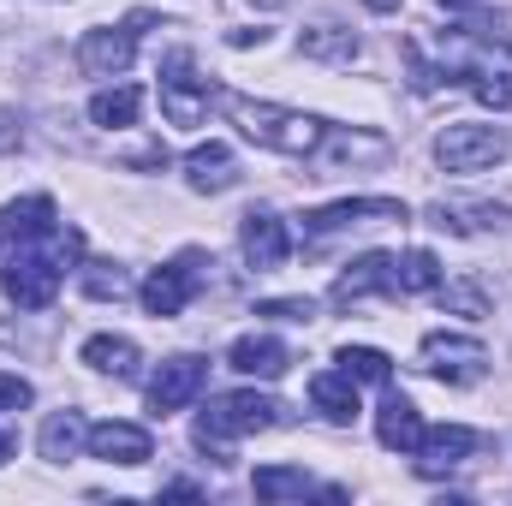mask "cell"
I'll use <instances>...</instances> for the list:
<instances>
[{
  "instance_id": "28",
  "label": "cell",
  "mask_w": 512,
  "mask_h": 506,
  "mask_svg": "<svg viewBox=\"0 0 512 506\" xmlns=\"http://www.w3.org/2000/svg\"><path fill=\"white\" fill-rule=\"evenodd\" d=\"M393 280H399V298L441 292V262H435V251H405V256H393Z\"/></svg>"
},
{
  "instance_id": "13",
  "label": "cell",
  "mask_w": 512,
  "mask_h": 506,
  "mask_svg": "<svg viewBox=\"0 0 512 506\" xmlns=\"http://www.w3.org/2000/svg\"><path fill=\"white\" fill-rule=\"evenodd\" d=\"M376 292L399 298V280H393V256H387V251H364L358 262H346L328 298H334V304H364V298H376Z\"/></svg>"
},
{
  "instance_id": "23",
  "label": "cell",
  "mask_w": 512,
  "mask_h": 506,
  "mask_svg": "<svg viewBox=\"0 0 512 506\" xmlns=\"http://www.w3.org/2000/svg\"><path fill=\"white\" fill-rule=\"evenodd\" d=\"M310 405H316L328 423H352V417H358V381L340 376V370H328V376L310 381Z\"/></svg>"
},
{
  "instance_id": "21",
  "label": "cell",
  "mask_w": 512,
  "mask_h": 506,
  "mask_svg": "<svg viewBox=\"0 0 512 506\" xmlns=\"http://www.w3.org/2000/svg\"><path fill=\"white\" fill-rule=\"evenodd\" d=\"M78 358H84L96 376H120V381H131V376H137V364H143V358H137V346H131L126 334H90Z\"/></svg>"
},
{
  "instance_id": "30",
  "label": "cell",
  "mask_w": 512,
  "mask_h": 506,
  "mask_svg": "<svg viewBox=\"0 0 512 506\" xmlns=\"http://www.w3.org/2000/svg\"><path fill=\"white\" fill-rule=\"evenodd\" d=\"M30 399H36V387H30V381H24V376H6V370H0V417H6V411H24Z\"/></svg>"
},
{
  "instance_id": "2",
  "label": "cell",
  "mask_w": 512,
  "mask_h": 506,
  "mask_svg": "<svg viewBox=\"0 0 512 506\" xmlns=\"http://www.w3.org/2000/svg\"><path fill=\"white\" fill-rule=\"evenodd\" d=\"M78 251H84V239L66 233V227H54V233H42V239H12V256H6V268H0L6 298H12L18 310H48V304L60 298V280H66V268L78 262Z\"/></svg>"
},
{
  "instance_id": "3",
  "label": "cell",
  "mask_w": 512,
  "mask_h": 506,
  "mask_svg": "<svg viewBox=\"0 0 512 506\" xmlns=\"http://www.w3.org/2000/svg\"><path fill=\"white\" fill-rule=\"evenodd\" d=\"M221 108L251 143L274 149V155H292V161H310L328 143V131H334L316 114H298V108H280V102H251V96H233V90L221 96Z\"/></svg>"
},
{
  "instance_id": "26",
  "label": "cell",
  "mask_w": 512,
  "mask_h": 506,
  "mask_svg": "<svg viewBox=\"0 0 512 506\" xmlns=\"http://www.w3.org/2000/svg\"><path fill=\"white\" fill-rule=\"evenodd\" d=\"M334 364H340V376L364 381V387H387V381H393V358L376 352V346H340Z\"/></svg>"
},
{
  "instance_id": "4",
  "label": "cell",
  "mask_w": 512,
  "mask_h": 506,
  "mask_svg": "<svg viewBox=\"0 0 512 506\" xmlns=\"http://www.w3.org/2000/svg\"><path fill=\"white\" fill-rule=\"evenodd\" d=\"M286 417V405L280 399H268V393H256V387H239V393H215L203 411H197V447H227V441H239V435H262V429H274Z\"/></svg>"
},
{
  "instance_id": "5",
  "label": "cell",
  "mask_w": 512,
  "mask_h": 506,
  "mask_svg": "<svg viewBox=\"0 0 512 506\" xmlns=\"http://www.w3.org/2000/svg\"><path fill=\"white\" fill-rule=\"evenodd\" d=\"M161 120L167 126H203L209 120V102H221V90L197 72V54L191 48H173L167 60H161Z\"/></svg>"
},
{
  "instance_id": "24",
  "label": "cell",
  "mask_w": 512,
  "mask_h": 506,
  "mask_svg": "<svg viewBox=\"0 0 512 506\" xmlns=\"http://www.w3.org/2000/svg\"><path fill=\"white\" fill-rule=\"evenodd\" d=\"M298 54H304V60L352 66V60H358V36H352V30H340V24H316V30H304V36H298Z\"/></svg>"
},
{
  "instance_id": "19",
  "label": "cell",
  "mask_w": 512,
  "mask_h": 506,
  "mask_svg": "<svg viewBox=\"0 0 512 506\" xmlns=\"http://www.w3.org/2000/svg\"><path fill=\"white\" fill-rule=\"evenodd\" d=\"M233 179H239V167H233V149L227 143H197L185 155V185L191 191H227Z\"/></svg>"
},
{
  "instance_id": "12",
  "label": "cell",
  "mask_w": 512,
  "mask_h": 506,
  "mask_svg": "<svg viewBox=\"0 0 512 506\" xmlns=\"http://www.w3.org/2000/svg\"><path fill=\"white\" fill-rule=\"evenodd\" d=\"M477 447H483L477 429H465V423H441V429H423V441H417L411 459H417L423 477H441V471H459Z\"/></svg>"
},
{
  "instance_id": "20",
  "label": "cell",
  "mask_w": 512,
  "mask_h": 506,
  "mask_svg": "<svg viewBox=\"0 0 512 506\" xmlns=\"http://www.w3.org/2000/svg\"><path fill=\"white\" fill-rule=\"evenodd\" d=\"M0 227H6V239H42V233H54L60 227V209H54V197H12L6 203V215H0Z\"/></svg>"
},
{
  "instance_id": "34",
  "label": "cell",
  "mask_w": 512,
  "mask_h": 506,
  "mask_svg": "<svg viewBox=\"0 0 512 506\" xmlns=\"http://www.w3.org/2000/svg\"><path fill=\"white\" fill-rule=\"evenodd\" d=\"M370 12H399V0H364Z\"/></svg>"
},
{
  "instance_id": "25",
  "label": "cell",
  "mask_w": 512,
  "mask_h": 506,
  "mask_svg": "<svg viewBox=\"0 0 512 506\" xmlns=\"http://www.w3.org/2000/svg\"><path fill=\"white\" fill-rule=\"evenodd\" d=\"M137 108H143V90H131V84H114V90H96V96H90V120H96L102 131L131 126Z\"/></svg>"
},
{
  "instance_id": "11",
  "label": "cell",
  "mask_w": 512,
  "mask_h": 506,
  "mask_svg": "<svg viewBox=\"0 0 512 506\" xmlns=\"http://www.w3.org/2000/svg\"><path fill=\"white\" fill-rule=\"evenodd\" d=\"M203 387H209V358L179 352V358H167V364L149 376V411H155V417H173V411H185Z\"/></svg>"
},
{
  "instance_id": "17",
  "label": "cell",
  "mask_w": 512,
  "mask_h": 506,
  "mask_svg": "<svg viewBox=\"0 0 512 506\" xmlns=\"http://www.w3.org/2000/svg\"><path fill=\"white\" fill-rule=\"evenodd\" d=\"M227 370L256 376V381H280L292 370V352H286V340H274V334H245V340L227 346Z\"/></svg>"
},
{
  "instance_id": "33",
  "label": "cell",
  "mask_w": 512,
  "mask_h": 506,
  "mask_svg": "<svg viewBox=\"0 0 512 506\" xmlns=\"http://www.w3.org/2000/svg\"><path fill=\"white\" fill-rule=\"evenodd\" d=\"M447 12H471V6H483V0H441Z\"/></svg>"
},
{
  "instance_id": "16",
  "label": "cell",
  "mask_w": 512,
  "mask_h": 506,
  "mask_svg": "<svg viewBox=\"0 0 512 506\" xmlns=\"http://www.w3.org/2000/svg\"><path fill=\"white\" fill-rule=\"evenodd\" d=\"M149 453H155V441H149L143 423L108 417V423L90 429V459H102V465H149Z\"/></svg>"
},
{
  "instance_id": "31",
  "label": "cell",
  "mask_w": 512,
  "mask_h": 506,
  "mask_svg": "<svg viewBox=\"0 0 512 506\" xmlns=\"http://www.w3.org/2000/svg\"><path fill=\"white\" fill-rule=\"evenodd\" d=\"M262 316H280V322H310V316H316V304H310V298H274V304H262Z\"/></svg>"
},
{
  "instance_id": "27",
  "label": "cell",
  "mask_w": 512,
  "mask_h": 506,
  "mask_svg": "<svg viewBox=\"0 0 512 506\" xmlns=\"http://www.w3.org/2000/svg\"><path fill=\"white\" fill-rule=\"evenodd\" d=\"M251 489H256V501H304L316 483H310L298 465H262L251 477Z\"/></svg>"
},
{
  "instance_id": "15",
  "label": "cell",
  "mask_w": 512,
  "mask_h": 506,
  "mask_svg": "<svg viewBox=\"0 0 512 506\" xmlns=\"http://www.w3.org/2000/svg\"><path fill=\"white\" fill-rule=\"evenodd\" d=\"M429 221L453 239H489V233H512V209L507 203H435Z\"/></svg>"
},
{
  "instance_id": "8",
  "label": "cell",
  "mask_w": 512,
  "mask_h": 506,
  "mask_svg": "<svg viewBox=\"0 0 512 506\" xmlns=\"http://www.w3.org/2000/svg\"><path fill=\"white\" fill-rule=\"evenodd\" d=\"M417 364L447 387H471V381L489 376V346L471 340V334H429L417 346Z\"/></svg>"
},
{
  "instance_id": "29",
  "label": "cell",
  "mask_w": 512,
  "mask_h": 506,
  "mask_svg": "<svg viewBox=\"0 0 512 506\" xmlns=\"http://www.w3.org/2000/svg\"><path fill=\"white\" fill-rule=\"evenodd\" d=\"M84 292H90V298H126L131 280L120 274V262H90V268H84Z\"/></svg>"
},
{
  "instance_id": "18",
  "label": "cell",
  "mask_w": 512,
  "mask_h": 506,
  "mask_svg": "<svg viewBox=\"0 0 512 506\" xmlns=\"http://www.w3.org/2000/svg\"><path fill=\"white\" fill-rule=\"evenodd\" d=\"M376 441H382L387 453H417L423 417H417V405H411L405 393H387L382 399V411H376Z\"/></svg>"
},
{
  "instance_id": "9",
  "label": "cell",
  "mask_w": 512,
  "mask_h": 506,
  "mask_svg": "<svg viewBox=\"0 0 512 506\" xmlns=\"http://www.w3.org/2000/svg\"><path fill=\"white\" fill-rule=\"evenodd\" d=\"M370 221H411V209L399 197H340V203L304 215V245H322V239H334L346 227H370Z\"/></svg>"
},
{
  "instance_id": "32",
  "label": "cell",
  "mask_w": 512,
  "mask_h": 506,
  "mask_svg": "<svg viewBox=\"0 0 512 506\" xmlns=\"http://www.w3.org/2000/svg\"><path fill=\"white\" fill-rule=\"evenodd\" d=\"M12 453H18V441H12V435H6V429H0V465H6V459H12Z\"/></svg>"
},
{
  "instance_id": "10",
  "label": "cell",
  "mask_w": 512,
  "mask_h": 506,
  "mask_svg": "<svg viewBox=\"0 0 512 506\" xmlns=\"http://www.w3.org/2000/svg\"><path fill=\"white\" fill-rule=\"evenodd\" d=\"M197 286H203V256L185 251L179 262H167V268H155L143 286H137V298H143V310L155 316V322H167V316H179L191 298H197Z\"/></svg>"
},
{
  "instance_id": "6",
  "label": "cell",
  "mask_w": 512,
  "mask_h": 506,
  "mask_svg": "<svg viewBox=\"0 0 512 506\" xmlns=\"http://www.w3.org/2000/svg\"><path fill=\"white\" fill-rule=\"evenodd\" d=\"M512 149V137L501 126H471V120H459V126H447L435 137V161L447 167V173H489V167H501Z\"/></svg>"
},
{
  "instance_id": "22",
  "label": "cell",
  "mask_w": 512,
  "mask_h": 506,
  "mask_svg": "<svg viewBox=\"0 0 512 506\" xmlns=\"http://www.w3.org/2000/svg\"><path fill=\"white\" fill-rule=\"evenodd\" d=\"M36 447H42V459H48V465H66V459H78V447H90V429H84V417H78V411H54V417L42 423Z\"/></svg>"
},
{
  "instance_id": "7",
  "label": "cell",
  "mask_w": 512,
  "mask_h": 506,
  "mask_svg": "<svg viewBox=\"0 0 512 506\" xmlns=\"http://www.w3.org/2000/svg\"><path fill=\"white\" fill-rule=\"evenodd\" d=\"M149 30V12H131L126 24H102V30H84L78 42V66L84 78H126L131 60H137V36Z\"/></svg>"
},
{
  "instance_id": "1",
  "label": "cell",
  "mask_w": 512,
  "mask_h": 506,
  "mask_svg": "<svg viewBox=\"0 0 512 506\" xmlns=\"http://www.w3.org/2000/svg\"><path fill=\"white\" fill-rule=\"evenodd\" d=\"M405 66L417 96L471 84L483 108L495 114L512 108V42L501 36V24H453L435 30V42H405Z\"/></svg>"
},
{
  "instance_id": "14",
  "label": "cell",
  "mask_w": 512,
  "mask_h": 506,
  "mask_svg": "<svg viewBox=\"0 0 512 506\" xmlns=\"http://www.w3.org/2000/svg\"><path fill=\"white\" fill-rule=\"evenodd\" d=\"M239 251L251 268H280L286 256H292V233H286V221L274 215V209H251L245 221H239Z\"/></svg>"
}]
</instances>
